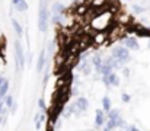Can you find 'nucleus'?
<instances>
[{"label":"nucleus","instance_id":"obj_31","mask_svg":"<svg viewBox=\"0 0 150 131\" xmlns=\"http://www.w3.org/2000/svg\"><path fill=\"white\" fill-rule=\"evenodd\" d=\"M4 121H6V117H4V115H0V125L4 124Z\"/></svg>","mask_w":150,"mask_h":131},{"label":"nucleus","instance_id":"obj_16","mask_svg":"<svg viewBox=\"0 0 150 131\" xmlns=\"http://www.w3.org/2000/svg\"><path fill=\"white\" fill-rule=\"evenodd\" d=\"M9 86H10V85H9V80H6V79H4V82L0 85V99H3V98L7 95V92H9Z\"/></svg>","mask_w":150,"mask_h":131},{"label":"nucleus","instance_id":"obj_28","mask_svg":"<svg viewBox=\"0 0 150 131\" xmlns=\"http://www.w3.org/2000/svg\"><path fill=\"white\" fill-rule=\"evenodd\" d=\"M48 50H50V54H54V50H55V41L50 44V48H48Z\"/></svg>","mask_w":150,"mask_h":131},{"label":"nucleus","instance_id":"obj_12","mask_svg":"<svg viewBox=\"0 0 150 131\" xmlns=\"http://www.w3.org/2000/svg\"><path fill=\"white\" fill-rule=\"evenodd\" d=\"M136 35H137V37H147V38L150 40V26H142V28H137Z\"/></svg>","mask_w":150,"mask_h":131},{"label":"nucleus","instance_id":"obj_34","mask_svg":"<svg viewBox=\"0 0 150 131\" xmlns=\"http://www.w3.org/2000/svg\"><path fill=\"white\" fill-rule=\"evenodd\" d=\"M147 48H150V40H149V42H147Z\"/></svg>","mask_w":150,"mask_h":131},{"label":"nucleus","instance_id":"obj_18","mask_svg":"<svg viewBox=\"0 0 150 131\" xmlns=\"http://www.w3.org/2000/svg\"><path fill=\"white\" fill-rule=\"evenodd\" d=\"M3 103H4V106H6L7 109H10V108H12V105L15 103V99H13V96L7 93V95L3 98Z\"/></svg>","mask_w":150,"mask_h":131},{"label":"nucleus","instance_id":"obj_4","mask_svg":"<svg viewBox=\"0 0 150 131\" xmlns=\"http://www.w3.org/2000/svg\"><path fill=\"white\" fill-rule=\"evenodd\" d=\"M122 45H124L127 50H133V51H139V50H140V44L137 41V38H134V37L124 38V40H122Z\"/></svg>","mask_w":150,"mask_h":131},{"label":"nucleus","instance_id":"obj_9","mask_svg":"<svg viewBox=\"0 0 150 131\" xmlns=\"http://www.w3.org/2000/svg\"><path fill=\"white\" fill-rule=\"evenodd\" d=\"M12 4H13V7H15L18 12H25V10H28V3H26V0H12Z\"/></svg>","mask_w":150,"mask_h":131},{"label":"nucleus","instance_id":"obj_22","mask_svg":"<svg viewBox=\"0 0 150 131\" xmlns=\"http://www.w3.org/2000/svg\"><path fill=\"white\" fill-rule=\"evenodd\" d=\"M121 101H122V102H125V103H128V102L131 101V96H130L128 93H125V92H124V93H121Z\"/></svg>","mask_w":150,"mask_h":131},{"label":"nucleus","instance_id":"obj_11","mask_svg":"<svg viewBox=\"0 0 150 131\" xmlns=\"http://www.w3.org/2000/svg\"><path fill=\"white\" fill-rule=\"evenodd\" d=\"M100 102H102V111H103L105 114H108V112L112 109V102H111V99H109L108 96H103Z\"/></svg>","mask_w":150,"mask_h":131},{"label":"nucleus","instance_id":"obj_36","mask_svg":"<svg viewBox=\"0 0 150 131\" xmlns=\"http://www.w3.org/2000/svg\"><path fill=\"white\" fill-rule=\"evenodd\" d=\"M1 101H3V99H0V102H1Z\"/></svg>","mask_w":150,"mask_h":131},{"label":"nucleus","instance_id":"obj_26","mask_svg":"<svg viewBox=\"0 0 150 131\" xmlns=\"http://www.w3.org/2000/svg\"><path fill=\"white\" fill-rule=\"evenodd\" d=\"M125 130H127V131H140L137 127H136V125H133V124H128V127H127Z\"/></svg>","mask_w":150,"mask_h":131},{"label":"nucleus","instance_id":"obj_25","mask_svg":"<svg viewBox=\"0 0 150 131\" xmlns=\"http://www.w3.org/2000/svg\"><path fill=\"white\" fill-rule=\"evenodd\" d=\"M122 74H124V77H130V69L128 67H122Z\"/></svg>","mask_w":150,"mask_h":131},{"label":"nucleus","instance_id":"obj_23","mask_svg":"<svg viewBox=\"0 0 150 131\" xmlns=\"http://www.w3.org/2000/svg\"><path fill=\"white\" fill-rule=\"evenodd\" d=\"M7 111H9V109L4 106V103H3V101H1V102H0V115H4V117H6V115H7Z\"/></svg>","mask_w":150,"mask_h":131},{"label":"nucleus","instance_id":"obj_2","mask_svg":"<svg viewBox=\"0 0 150 131\" xmlns=\"http://www.w3.org/2000/svg\"><path fill=\"white\" fill-rule=\"evenodd\" d=\"M111 55H112L114 58H118V60H121L124 64H125V63H128V61L131 60L130 50H127L124 45H117V47H114V48H112V52H111Z\"/></svg>","mask_w":150,"mask_h":131},{"label":"nucleus","instance_id":"obj_14","mask_svg":"<svg viewBox=\"0 0 150 131\" xmlns=\"http://www.w3.org/2000/svg\"><path fill=\"white\" fill-rule=\"evenodd\" d=\"M12 25H13V29H15V32L18 34V37H22V35H23V28H22V25H21L15 18H12Z\"/></svg>","mask_w":150,"mask_h":131},{"label":"nucleus","instance_id":"obj_15","mask_svg":"<svg viewBox=\"0 0 150 131\" xmlns=\"http://www.w3.org/2000/svg\"><path fill=\"white\" fill-rule=\"evenodd\" d=\"M91 63H92V66H93V69L96 70V69H99L100 66H102V63H103V60H102V57H100L99 54H95V55L92 57V60H91Z\"/></svg>","mask_w":150,"mask_h":131},{"label":"nucleus","instance_id":"obj_21","mask_svg":"<svg viewBox=\"0 0 150 131\" xmlns=\"http://www.w3.org/2000/svg\"><path fill=\"white\" fill-rule=\"evenodd\" d=\"M105 38H106V35H105V34H98V35L95 37V42H98V44L103 42V41H105Z\"/></svg>","mask_w":150,"mask_h":131},{"label":"nucleus","instance_id":"obj_19","mask_svg":"<svg viewBox=\"0 0 150 131\" xmlns=\"http://www.w3.org/2000/svg\"><path fill=\"white\" fill-rule=\"evenodd\" d=\"M128 127V124H127V121L122 118V117H120L118 120H117V128H120V130H125Z\"/></svg>","mask_w":150,"mask_h":131},{"label":"nucleus","instance_id":"obj_8","mask_svg":"<svg viewBox=\"0 0 150 131\" xmlns=\"http://www.w3.org/2000/svg\"><path fill=\"white\" fill-rule=\"evenodd\" d=\"M45 57H47V52H45V50L42 48L41 52H40V55H38V63H37V72H38V73H41V72L44 70V66H45Z\"/></svg>","mask_w":150,"mask_h":131},{"label":"nucleus","instance_id":"obj_6","mask_svg":"<svg viewBox=\"0 0 150 131\" xmlns=\"http://www.w3.org/2000/svg\"><path fill=\"white\" fill-rule=\"evenodd\" d=\"M103 61H105V63H106V64H108V66L112 69V72H115V70H118V69H122V67L125 66V64H124L121 60H118V58H114L112 55H109V57H108V58H105Z\"/></svg>","mask_w":150,"mask_h":131},{"label":"nucleus","instance_id":"obj_30","mask_svg":"<svg viewBox=\"0 0 150 131\" xmlns=\"http://www.w3.org/2000/svg\"><path fill=\"white\" fill-rule=\"evenodd\" d=\"M16 109H18V105H16V103H13V105H12V108H10V112H12V114H15V112H16Z\"/></svg>","mask_w":150,"mask_h":131},{"label":"nucleus","instance_id":"obj_1","mask_svg":"<svg viewBox=\"0 0 150 131\" xmlns=\"http://www.w3.org/2000/svg\"><path fill=\"white\" fill-rule=\"evenodd\" d=\"M50 9H48V0H40L38 7V29L41 32H47L48 22H50Z\"/></svg>","mask_w":150,"mask_h":131},{"label":"nucleus","instance_id":"obj_20","mask_svg":"<svg viewBox=\"0 0 150 131\" xmlns=\"http://www.w3.org/2000/svg\"><path fill=\"white\" fill-rule=\"evenodd\" d=\"M38 108H40V111H41V112H44V111H45L47 105H45V101H44V98H40V99H38Z\"/></svg>","mask_w":150,"mask_h":131},{"label":"nucleus","instance_id":"obj_33","mask_svg":"<svg viewBox=\"0 0 150 131\" xmlns=\"http://www.w3.org/2000/svg\"><path fill=\"white\" fill-rule=\"evenodd\" d=\"M102 131H111V130H108L106 127H102Z\"/></svg>","mask_w":150,"mask_h":131},{"label":"nucleus","instance_id":"obj_3","mask_svg":"<svg viewBox=\"0 0 150 131\" xmlns=\"http://www.w3.org/2000/svg\"><path fill=\"white\" fill-rule=\"evenodd\" d=\"M15 55H16V70H22L25 67V52L19 40L15 41Z\"/></svg>","mask_w":150,"mask_h":131},{"label":"nucleus","instance_id":"obj_24","mask_svg":"<svg viewBox=\"0 0 150 131\" xmlns=\"http://www.w3.org/2000/svg\"><path fill=\"white\" fill-rule=\"evenodd\" d=\"M133 10H134L136 13H143L146 9H144V7H142V6H139V4H133Z\"/></svg>","mask_w":150,"mask_h":131},{"label":"nucleus","instance_id":"obj_29","mask_svg":"<svg viewBox=\"0 0 150 131\" xmlns=\"http://www.w3.org/2000/svg\"><path fill=\"white\" fill-rule=\"evenodd\" d=\"M45 120H47V117H45V114H40V123L42 124V123H44Z\"/></svg>","mask_w":150,"mask_h":131},{"label":"nucleus","instance_id":"obj_10","mask_svg":"<svg viewBox=\"0 0 150 131\" xmlns=\"http://www.w3.org/2000/svg\"><path fill=\"white\" fill-rule=\"evenodd\" d=\"M108 80H109V85L114 87L120 86V83H121V80H120V76L115 73V72H111L109 74H108Z\"/></svg>","mask_w":150,"mask_h":131},{"label":"nucleus","instance_id":"obj_35","mask_svg":"<svg viewBox=\"0 0 150 131\" xmlns=\"http://www.w3.org/2000/svg\"><path fill=\"white\" fill-rule=\"evenodd\" d=\"M121 131H127V130H121Z\"/></svg>","mask_w":150,"mask_h":131},{"label":"nucleus","instance_id":"obj_13","mask_svg":"<svg viewBox=\"0 0 150 131\" xmlns=\"http://www.w3.org/2000/svg\"><path fill=\"white\" fill-rule=\"evenodd\" d=\"M120 117H121V111H120L118 108H114V109H111V111L106 114V118H108V120H114V121H117Z\"/></svg>","mask_w":150,"mask_h":131},{"label":"nucleus","instance_id":"obj_5","mask_svg":"<svg viewBox=\"0 0 150 131\" xmlns=\"http://www.w3.org/2000/svg\"><path fill=\"white\" fill-rule=\"evenodd\" d=\"M106 114L102 111V109H96L95 111V127L96 128H102L106 123Z\"/></svg>","mask_w":150,"mask_h":131},{"label":"nucleus","instance_id":"obj_7","mask_svg":"<svg viewBox=\"0 0 150 131\" xmlns=\"http://www.w3.org/2000/svg\"><path fill=\"white\" fill-rule=\"evenodd\" d=\"M74 105H76V108H77L82 114L89 109V101H88V98H85V96H79V98L76 99Z\"/></svg>","mask_w":150,"mask_h":131},{"label":"nucleus","instance_id":"obj_32","mask_svg":"<svg viewBox=\"0 0 150 131\" xmlns=\"http://www.w3.org/2000/svg\"><path fill=\"white\" fill-rule=\"evenodd\" d=\"M4 82V77H3V74H0V85Z\"/></svg>","mask_w":150,"mask_h":131},{"label":"nucleus","instance_id":"obj_17","mask_svg":"<svg viewBox=\"0 0 150 131\" xmlns=\"http://www.w3.org/2000/svg\"><path fill=\"white\" fill-rule=\"evenodd\" d=\"M64 12V6L60 1H54L52 7H51V13H63Z\"/></svg>","mask_w":150,"mask_h":131},{"label":"nucleus","instance_id":"obj_27","mask_svg":"<svg viewBox=\"0 0 150 131\" xmlns=\"http://www.w3.org/2000/svg\"><path fill=\"white\" fill-rule=\"evenodd\" d=\"M105 3V0H93V6H102Z\"/></svg>","mask_w":150,"mask_h":131}]
</instances>
